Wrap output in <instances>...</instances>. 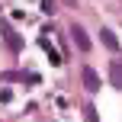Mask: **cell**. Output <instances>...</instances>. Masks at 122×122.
<instances>
[{
    "label": "cell",
    "instance_id": "6da1fadb",
    "mask_svg": "<svg viewBox=\"0 0 122 122\" xmlns=\"http://www.w3.org/2000/svg\"><path fill=\"white\" fill-rule=\"evenodd\" d=\"M71 36H74V42H77V48H80V51L90 48V39H87V32L80 29V26H71Z\"/></svg>",
    "mask_w": 122,
    "mask_h": 122
},
{
    "label": "cell",
    "instance_id": "7a4b0ae2",
    "mask_svg": "<svg viewBox=\"0 0 122 122\" xmlns=\"http://www.w3.org/2000/svg\"><path fill=\"white\" fill-rule=\"evenodd\" d=\"M84 84L97 90V74H93V67H84Z\"/></svg>",
    "mask_w": 122,
    "mask_h": 122
},
{
    "label": "cell",
    "instance_id": "3957f363",
    "mask_svg": "<svg viewBox=\"0 0 122 122\" xmlns=\"http://www.w3.org/2000/svg\"><path fill=\"white\" fill-rule=\"evenodd\" d=\"M100 36H103V42L109 45V48H119V42H116V36H112L109 29H103V32H100Z\"/></svg>",
    "mask_w": 122,
    "mask_h": 122
}]
</instances>
